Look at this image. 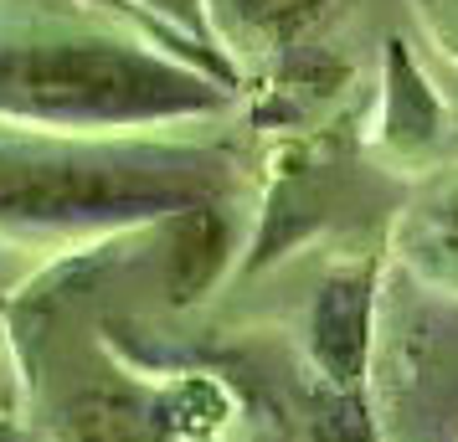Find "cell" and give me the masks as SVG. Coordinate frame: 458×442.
Returning a JSON list of instances; mask_svg holds the SVG:
<instances>
[{
  "instance_id": "1",
  "label": "cell",
  "mask_w": 458,
  "mask_h": 442,
  "mask_svg": "<svg viewBox=\"0 0 458 442\" xmlns=\"http://www.w3.org/2000/svg\"><path fill=\"white\" fill-rule=\"evenodd\" d=\"M232 98V83L145 31L63 16L0 26V124L31 134H134L211 119Z\"/></svg>"
},
{
  "instance_id": "2",
  "label": "cell",
  "mask_w": 458,
  "mask_h": 442,
  "mask_svg": "<svg viewBox=\"0 0 458 442\" xmlns=\"http://www.w3.org/2000/svg\"><path fill=\"white\" fill-rule=\"evenodd\" d=\"M232 160L196 145L145 139H0L5 237H129L186 211L227 206Z\"/></svg>"
},
{
  "instance_id": "3",
  "label": "cell",
  "mask_w": 458,
  "mask_h": 442,
  "mask_svg": "<svg viewBox=\"0 0 458 442\" xmlns=\"http://www.w3.org/2000/svg\"><path fill=\"white\" fill-rule=\"evenodd\" d=\"M371 314H376V273L340 268L319 283L310 304V365L330 391H366L371 360Z\"/></svg>"
},
{
  "instance_id": "4",
  "label": "cell",
  "mask_w": 458,
  "mask_h": 442,
  "mask_svg": "<svg viewBox=\"0 0 458 442\" xmlns=\"http://www.w3.org/2000/svg\"><path fill=\"white\" fill-rule=\"evenodd\" d=\"M330 11L335 0H207V26L216 46L237 63L299 46Z\"/></svg>"
},
{
  "instance_id": "5",
  "label": "cell",
  "mask_w": 458,
  "mask_h": 442,
  "mask_svg": "<svg viewBox=\"0 0 458 442\" xmlns=\"http://www.w3.org/2000/svg\"><path fill=\"white\" fill-rule=\"evenodd\" d=\"M396 253L417 278L458 294V170L417 190L396 216Z\"/></svg>"
},
{
  "instance_id": "6",
  "label": "cell",
  "mask_w": 458,
  "mask_h": 442,
  "mask_svg": "<svg viewBox=\"0 0 458 442\" xmlns=\"http://www.w3.org/2000/svg\"><path fill=\"white\" fill-rule=\"evenodd\" d=\"M443 108H437L433 88L412 63V52L402 37L386 42V78H381V145L396 154H417L437 139Z\"/></svg>"
},
{
  "instance_id": "7",
  "label": "cell",
  "mask_w": 458,
  "mask_h": 442,
  "mask_svg": "<svg viewBox=\"0 0 458 442\" xmlns=\"http://www.w3.org/2000/svg\"><path fill=\"white\" fill-rule=\"evenodd\" d=\"M114 5L124 16H134L140 31H149L155 42H165L186 63L207 67L222 83L237 88V63L216 46V37H211V26H207V0H114Z\"/></svg>"
},
{
  "instance_id": "8",
  "label": "cell",
  "mask_w": 458,
  "mask_h": 442,
  "mask_svg": "<svg viewBox=\"0 0 458 442\" xmlns=\"http://www.w3.org/2000/svg\"><path fill=\"white\" fill-rule=\"evenodd\" d=\"M304 442H386L371 417L366 391H330L319 386L310 401V432Z\"/></svg>"
},
{
  "instance_id": "9",
  "label": "cell",
  "mask_w": 458,
  "mask_h": 442,
  "mask_svg": "<svg viewBox=\"0 0 458 442\" xmlns=\"http://www.w3.org/2000/svg\"><path fill=\"white\" fill-rule=\"evenodd\" d=\"M412 16L437 57L458 67V0H412Z\"/></svg>"
},
{
  "instance_id": "10",
  "label": "cell",
  "mask_w": 458,
  "mask_h": 442,
  "mask_svg": "<svg viewBox=\"0 0 458 442\" xmlns=\"http://www.w3.org/2000/svg\"><path fill=\"white\" fill-rule=\"evenodd\" d=\"M170 442H211V438H207V432H196V427H191V432H175Z\"/></svg>"
},
{
  "instance_id": "11",
  "label": "cell",
  "mask_w": 458,
  "mask_h": 442,
  "mask_svg": "<svg viewBox=\"0 0 458 442\" xmlns=\"http://www.w3.org/2000/svg\"><path fill=\"white\" fill-rule=\"evenodd\" d=\"M0 442H21V438H16V432H11V427H5V421H0Z\"/></svg>"
},
{
  "instance_id": "12",
  "label": "cell",
  "mask_w": 458,
  "mask_h": 442,
  "mask_svg": "<svg viewBox=\"0 0 458 442\" xmlns=\"http://www.w3.org/2000/svg\"><path fill=\"white\" fill-rule=\"evenodd\" d=\"M5 309H11V298L0 294V324H5Z\"/></svg>"
}]
</instances>
